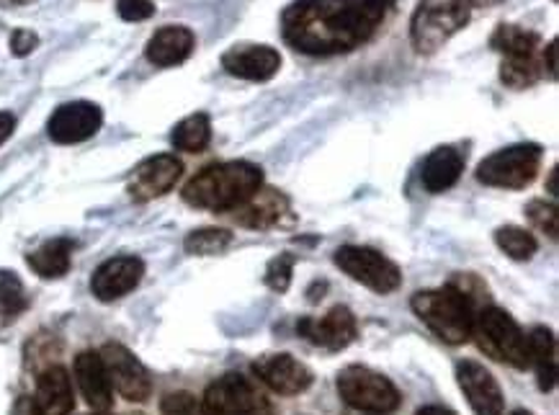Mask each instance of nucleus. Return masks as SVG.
<instances>
[{
	"mask_svg": "<svg viewBox=\"0 0 559 415\" xmlns=\"http://www.w3.org/2000/svg\"><path fill=\"white\" fill-rule=\"evenodd\" d=\"M394 0H294L282 16L286 45L310 57L346 55L367 45Z\"/></svg>",
	"mask_w": 559,
	"mask_h": 415,
	"instance_id": "obj_1",
	"label": "nucleus"
},
{
	"mask_svg": "<svg viewBox=\"0 0 559 415\" xmlns=\"http://www.w3.org/2000/svg\"><path fill=\"white\" fill-rule=\"evenodd\" d=\"M263 186V170L255 163H212L186 183L183 199L197 210H238Z\"/></svg>",
	"mask_w": 559,
	"mask_h": 415,
	"instance_id": "obj_2",
	"label": "nucleus"
},
{
	"mask_svg": "<svg viewBox=\"0 0 559 415\" xmlns=\"http://www.w3.org/2000/svg\"><path fill=\"white\" fill-rule=\"evenodd\" d=\"M413 312L449 346H462L472 339L475 325V305L456 284H447L441 289H426L413 297Z\"/></svg>",
	"mask_w": 559,
	"mask_h": 415,
	"instance_id": "obj_3",
	"label": "nucleus"
},
{
	"mask_svg": "<svg viewBox=\"0 0 559 415\" xmlns=\"http://www.w3.org/2000/svg\"><path fill=\"white\" fill-rule=\"evenodd\" d=\"M472 339L477 341V346L485 351L490 359L508 367L526 369L528 364V341L526 333L521 331V325L500 307L487 305L483 310L475 312V325H472Z\"/></svg>",
	"mask_w": 559,
	"mask_h": 415,
	"instance_id": "obj_4",
	"label": "nucleus"
},
{
	"mask_svg": "<svg viewBox=\"0 0 559 415\" xmlns=\"http://www.w3.org/2000/svg\"><path fill=\"white\" fill-rule=\"evenodd\" d=\"M469 0H420L411 21V42L418 55H433L467 26Z\"/></svg>",
	"mask_w": 559,
	"mask_h": 415,
	"instance_id": "obj_5",
	"label": "nucleus"
},
{
	"mask_svg": "<svg viewBox=\"0 0 559 415\" xmlns=\"http://www.w3.org/2000/svg\"><path fill=\"white\" fill-rule=\"evenodd\" d=\"M490 45L503 55L500 78H503L506 85H511V88H528V85L539 81L544 70V62L539 60V34L513 24H503L492 34Z\"/></svg>",
	"mask_w": 559,
	"mask_h": 415,
	"instance_id": "obj_6",
	"label": "nucleus"
},
{
	"mask_svg": "<svg viewBox=\"0 0 559 415\" xmlns=\"http://www.w3.org/2000/svg\"><path fill=\"white\" fill-rule=\"evenodd\" d=\"M542 147L534 142H521L487 155L477 168V181L496 189H523L539 174Z\"/></svg>",
	"mask_w": 559,
	"mask_h": 415,
	"instance_id": "obj_7",
	"label": "nucleus"
},
{
	"mask_svg": "<svg viewBox=\"0 0 559 415\" xmlns=\"http://www.w3.org/2000/svg\"><path fill=\"white\" fill-rule=\"evenodd\" d=\"M338 395L346 405L367 413H392L400 407V392L379 371L369 367H346L338 375Z\"/></svg>",
	"mask_w": 559,
	"mask_h": 415,
	"instance_id": "obj_8",
	"label": "nucleus"
},
{
	"mask_svg": "<svg viewBox=\"0 0 559 415\" xmlns=\"http://www.w3.org/2000/svg\"><path fill=\"white\" fill-rule=\"evenodd\" d=\"M335 263L341 271H346L358 284L369 286L377 295H392L403 284V271L397 263L386 259L374 248L367 246H343L335 250Z\"/></svg>",
	"mask_w": 559,
	"mask_h": 415,
	"instance_id": "obj_9",
	"label": "nucleus"
},
{
	"mask_svg": "<svg viewBox=\"0 0 559 415\" xmlns=\"http://www.w3.org/2000/svg\"><path fill=\"white\" fill-rule=\"evenodd\" d=\"M202 407L204 415H271L269 400L253 388L248 377L235 371L206 388Z\"/></svg>",
	"mask_w": 559,
	"mask_h": 415,
	"instance_id": "obj_10",
	"label": "nucleus"
},
{
	"mask_svg": "<svg viewBox=\"0 0 559 415\" xmlns=\"http://www.w3.org/2000/svg\"><path fill=\"white\" fill-rule=\"evenodd\" d=\"M98 354H102L106 375H109L111 390H117L129 403H145L153 392V382L138 356L121 343H106Z\"/></svg>",
	"mask_w": 559,
	"mask_h": 415,
	"instance_id": "obj_11",
	"label": "nucleus"
},
{
	"mask_svg": "<svg viewBox=\"0 0 559 415\" xmlns=\"http://www.w3.org/2000/svg\"><path fill=\"white\" fill-rule=\"evenodd\" d=\"M253 375L266 384L269 390H274L276 395L294 398L302 395L305 390L312 388L314 375L305 361L294 359L292 354H263L261 359L253 361Z\"/></svg>",
	"mask_w": 559,
	"mask_h": 415,
	"instance_id": "obj_12",
	"label": "nucleus"
},
{
	"mask_svg": "<svg viewBox=\"0 0 559 415\" xmlns=\"http://www.w3.org/2000/svg\"><path fill=\"white\" fill-rule=\"evenodd\" d=\"M104 111L93 102L62 104L47 121V132L57 145H78L102 130Z\"/></svg>",
	"mask_w": 559,
	"mask_h": 415,
	"instance_id": "obj_13",
	"label": "nucleus"
},
{
	"mask_svg": "<svg viewBox=\"0 0 559 415\" xmlns=\"http://www.w3.org/2000/svg\"><path fill=\"white\" fill-rule=\"evenodd\" d=\"M181 176L183 163L176 155H153L132 170L127 181V191L134 202H150V199L168 194Z\"/></svg>",
	"mask_w": 559,
	"mask_h": 415,
	"instance_id": "obj_14",
	"label": "nucleus"
},
{
	"mask_svg": "<svg viewBox=\"0 0 559 415\" xmlns=\"http://www.w3.org/2000/svg\"><path fill=\"white\" fill-rule=\"evenodd\" d=\"M456 382L475 415H503L506 400L498 379L477 361L456 364Z\"/></svg>",
	"mask_w": 559,
	"mask_h": 415,
	"instance_id": "obj_15",
	"label": "nucleus"
},
{
	"mask_svg": "<svg viewBox=\"0 0 559 415\" xmlns=\"http://www.w3.org/2000/svg\"><path fill=\"white\" fill-rule=\"evenodd\" d=\"M145 276V263L138 256H117V259L102 263L91 278L93 297L102 303H114L138 289V284Z\"/></svg>",
	"mask_w": 559,
	"mask_h": 415,
	"instance_id": "obj_16",
	"label": "nucleus"
},
{
	"mask_svg": "<svg viewBox=\"0 0 559 415\" xmlns=\"http://www.w3.org/2000/svg\"><path fill=\"white\" fill-rule=\"evenodd\" d=\"M297 333L314 346L341 351L356 341V318L348 307H333L325 318H305L297 323Z\"/></svg>",
	"mask_w": 559,
	"mask_h": 415,
	"instance_id": "obj_17",
	"label": "nucleus"
},
{
	"mask_svg": "<svg viewBox=\"0 0 559 415\" xmlns=\"http://www.w3.org/2000/svg\"><path fill=\"white\" fill-rule=\"evenodd\" d=\"M222 68L242 81H271L282 68V55L266 45H238L222 55Z\"/></svg>",
	"mask_w": 559,
	"mask_h": 415,
	"instance_id": "obj_18",
	"label": "nucleus"
},
{
	"mask_svg": "<svg viewBox=\"0 0 559 415\" xmlns=\"http://www.w3.org/2000/svg\"><path fill=\"white\" fill-rule=\"evenodd\" d=\"M75 382L78 388H81L85 403H88L93 411H109L114 403V390L98 351H81V354L75 356Z\"/></svg>",
	"mask_w": 559,
	"mask_h": 415,
	"instance_id": "obj_19",
	"label": "nucleus"
},
{
	"mask_svg": "<svg viewBox=\"0 0 559 415\" xmlns=\"http://www.w3.org/2000/svg\"><path fill=\"white\" fill-rule=\"evenodd\" d=\"M41 415H70L75 407L73 379L60 364H49L37 377V395H34Z\"/></svg>",
	"mask_w": 559,
	"mask_h": 415,
	"instance_id": "obj_20",
	"label": "nucleus"
},
{
	"mask_svg": "<svg viewBox=\"0 0 559 415\" xmlns=\"http://www.w3.org/2000/svg\"><path fill=\"white\" fill-rule=\"evenodd\" d=\"M197 47V37L186 26H163L147 42L145 57L155 68H176L186 62Z\"/></svg>",
	"mask_w": 559,
	"mask_h": 415,
	"instance_id": "obj_21",
	"label": "nucleus"
},
{
	"mask_svg": "<svg viewBox=\"0 0 559 415\" xmlns=\"http://www.w3.org/2000/svg\"><path fill=\"white\" fill-rule=\"evenodd\" d=\"M286 212H289V202H286V197L278 194L276 189H266V186H261V189H258L246 204L238 206L235 220H238V225L250 227V230H269V227L282 225Z\"/></svg>",
	"mask_w": 559,
	"mask_h": 415,
	"instance_id": "obj_22",
	"label": "nucleus"
},
{
	"mask_svg": "<svg viewBox=\"0 0 559 415\" xmlns=\"http://www.w3.org/2000/svg\"><path fill=\"white\" fill-rule=\"evenodd\" d=\"M464 174V155L456 147L443 145L436 147L431 155L423 163V186H426L431 194H441L454 186Z\"/></svg>",
	"mask_w": 559,
	"mask_h": 415,
	"instance_id": "obj_23",
	"label": "nucleus"
},
{
	"mask_svg": "<svg viewBox=\"0 0 559 415\" xmlns=\"http://www.w3.org/2000/svg\"><path fill=\"white\" fill-rule=\"evenodd\" d=\"M528 341V364H534L536 382L542 392L555 390L557 384V339L549 328H534L526 335Z\"/></svg>",
	"mask_w": 559,
	"mask_h": 415,
	"instance_id": "obj_24",
	"label": "nucleus"
},
{
	"mask_svg": "<svg viewBox=\"0 0 559 415\" xmlns=\"http://www.w3.org/2000/svg\"><path fill=\"white\" fill-rule=\"evenodd\" d=\"M75 242L70 238H52L41 242L37 250L26 256V263L41 278H60L70 271Z\"/></svg>",
	"mask_w": 559,
	"mask_h": 415,
	"instance_id": "obj_25",
	"label": "nucleus"
},
{
	"mask_svg": "<svg viewBox=\"0 0 559 415\" xmlns=\"http://www.w3.org/2000/svg\"><path fill=\"white\" fill-rule=\"evenodd\" d=\"M212 140V121L206 114H191L183 121H178L170 142L183 153H202Z\"/></svg>",
	"mask_w": 559,
	"mask_h": 415,
	"instance_id": "obj_26",
	"label": "nucleus"
},
{
	"mask_svg": "<svg viewBox=\"0 0 559 415\" xmlns=\"http://www.w3.org/2000/svg\"><path fill=\"white\" fill-rule=\"evenodd\" d=\"M496 242L498 248L503 250L508 259L513 261H528L534 259L536 253V238L528 230H523V227H515V225H506L500 227L496 233Z\"/></svg>",
	"mask_w": 559,
	"mask_h": 415,
	"instance_id": "obj_27",
	"label": "nucleus"
},
{
	"mask_svg": "<svg viewBox=\"0 0 559 415\" xmlns=\"http://www.w3.org/2000/svg\"><path fill=\"white\" fill-rule=\"evenodd\" d=\"M229 242H233V233L225 230V227H202V230L186 235L183 246L186 253L191 256H214L222 253Z\"/></svg>",
	"mask_w": 559,
	"mask_h": 415,
	"instance_id": "obj_28",
	"label": "nucleus"
},
{
	"mask_svg": "<svg viewBox=\"0 0 559 415\" xmlns=\"http://www.w3.org/2000/svg\"><path fill=\"white\" fill-rule=\"evenodd\" d=\"M28 305L21 278L9 269H0V318H16Z\"/></svg>",
	"mask_w": 559,
	"mask_h": 415,
	"instance_id": "obj_29",
	"label": "nucleus"
},
{
	"mask_svg": "<svg viewBox=\"0 0 559 415\" xmlns=\"http://www.w3.org/2000/svg\"><path fill=\"white\" fill-rule=\"evenodd\" d=\"M292 271H294V256L292 253H282L276 256L274 261L266 266V286L269 289L284 295L292 284Z\"/></svg>",
	"mask_w": 559,
	"mask_h": 415,
	"instance_id": "obj_30",
	"label": "nucleus"
},
{
	"mask_svg": "<svg viewBox=\"0 0 559 415\" xmlns=\"http://www.w3.org/2000/svg\"><path fill=\"white\" fill-rule=\"evenodd\" d=\"M160 413L163 415H204V407L197 398L191 395V392L178 390V392H168V395L160 400Z\"/></svg>",
	"mask_w": 559,
	"mask_h": 415,
	"instance_id": "obj_31",
	"label": "nucleus"
},
{
	"mask_svg": "<svg viewBox=\"0 0 559 415\" xmlns=\"http://www.w3.org/2000/svg\"><path fill=\"white\" fill-rule=\"evenodd\" d=\"M526 214L542 233H549V238H557L559 212L555 204H547V202H542V199H536V202L526 206Z\"/></svg>",
	"mask_w": 559,
	"mask_h": 415,
	"instance_id": "obj_32",
	"label": "nucleus"
},
{
	"mask_svg": "<svg viewBox=\"0 0 559 415\" xmlns=\"http://www.w3.org/2000/svg\"><path fill=\"white\" fill-rule=\"evenodd\" d=\"M117 11L129 24H138V21H147L155 16V3L153 0H119Z\"/></svg>",
	"mask_w": 559,
	"mask_h": 415,
	"instance_id": "obj_33",
	"label": "nucleus"
},
{
	"mask_svg": "<svg viewBox=\"0 0 559 415\" xmlns=\"http://www.w3.org/2000/svg\"><path fill=\"white\" fill-rule=\"evenodd\" d=\"M37 45H39V37L34 32H28V28H19V32H13L11 52L16 57L32 55L34 49H37Z\"/></svg>",
	"mask_w": 559,
	"mask_h": 415,
	"instance_id": "obj_34",
	"label": "nucleus"
},
{
	"mask_svg": "<svg viewBox=\"0 0 559 415\" xmlns=\"http://www.w3.org/2000/svg\"><path fill=\"white\" fill-rule=\"evenodd\" d=\"M11 415H41L34 398H19L16 403L11 407Z\"/></svg>",
	"mask_w": 559,
	"mask_h": 415,
	"instance_id": "obj_35",
	"label": "nucleus"
},
{
	"mask_svg": "<svg viewBox=\"0 0 559 415\" xmlns=\"http://www.w3.org/2000/svg\"><path fill=\"white\" fill-rule=\"evenodd\" d=\"M13 130H16V117L11 111H0V145L11 138Z\"/></svg>",
	"mask_w": 559,
	"mask_h": 415,
	"instance_id": "obj_36",
	"label": "nucleus"
},
{
	"mask_svg": "<svg viewBox=\"0 0 559 415\" xmlns=\"http://www.w3.org/2000/svg\"><path fill=\"white\" fill-rule=\"evenodd\" d=\"M544 68H549V75L557 78V42H549L547 55H544Z\"/></svg>",
	"mask_w": 559,
	"mask_h": 415,
	"instance_id": "obj_37",
	"label": "nucleus"
},
{
	"mask_svg": "<svg viewBox=\"0 0 559 415\" xmlns=\"http://www.w3.org/2000/svg\"><path fill=\"white\" fill-rule=\"evenodd\" d=\"M415 415H456V413L449 411V407H441V405H426V407H420Z\"/></svg>",
	"mask_w": 559,
	"mask_h": 415,
	"instance_id": "obj_38",
	"label": "nucleus"
},
{
	"mask_svg": "<svg viewBox=\"0 0 559 415\" xmlns=\"http://www.w3.org/2000/svg\"><path fill=\"white\" fill-rule=\"evenodd\" d=\"M34 0H0V9H21V5H32Z\"/></svg>",
	"mask_w": 559,
	"mask_h": 415,
	"instance_id": "obj_39",
	"label": "nucleus"
},
{
	"mask_svg": "<svg viewBox=\"0 0 559 415\" xmlns=\"http://www.w3.org/2000/svg\"><path fill=\"white\" fill-rule=\"evenodd\" d=\"M503 0H469L472 9H492V5H500Z\"/></svg>",
	"mask_w": 559,
	"mask_h": 415,
	"instance_id": "obj_40",
	"label": "nucleus"
},
{
	"mask_svg": "<svg viewBox=\"0 0 559 415\" xmlns=\"http://www.w3.org/2000/svg\"><path fill=\"white\" fill-rule=\"evenodd\" d=\"M549 194L557 197V168L551 170V176H549Z\"/></svg>",
	"mask_w": 559,
	"mask_h": 415,
	"instance_id": "obj_41",
	"label": "nucleus"
},
{
	"mask_svg": "<svg viewBox=\"0 0 559 415\" xmlns=\"http://www.w3.org/2000/svg\"><path fill=\"white\" fill-rule=\"evenodd\" d=\"M513 415H534V413L532 411H515Z\"/></svg>",
	"mask_w": 559,
	"mask_h": 415,
	"instance_id": "obj_42",
	"label": "nucleus"
}]
</instances>
